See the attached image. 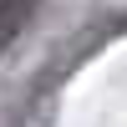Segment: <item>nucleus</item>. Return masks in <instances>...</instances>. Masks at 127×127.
I'll return each mask as SVG.
<instances>
[{
	"label": "nucleus",
	"instance_id": "1",
	"mask_svg": "<svg viewBox=\"0 0 127 127\" xmlns=\"http://www.w3.org/2000/svg\"><path fill=\"white\" fill-rule=\"evenodd\" d=\"M36 5H41V0H0V56H5V51L15 46V36L31 26Z\"/></svg>",
	"mask_w": 127,
	"mask_h": 127
}]
</instances>
